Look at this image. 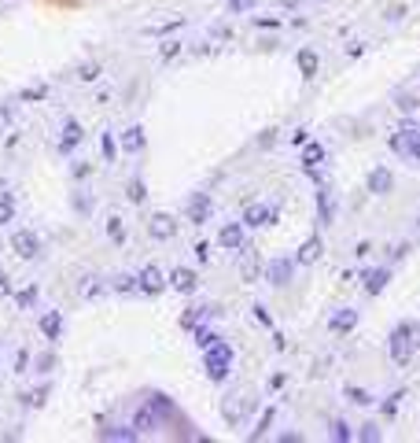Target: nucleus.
Returning a JSON list of instances; mask_svg holds the SVG:
<instances>
[{"label": "nucleus", "instance_id": "nucleus-53", "mask_svg": "<svg viewBox=\"0 0 420 443\" xmlns=\"http://www.w3.org/2000/svg\"><path fill=\"white\" fill-rule=\"evenodd\" d=\"M398 399H402V392H394V395L387 399V403H384V414H394V410H398Z\"/></svg>", "mask_w": 420, "mask_h": 443}, {"label": "nucleus", "instance_id": "nucleus-35", "mask_svg": "<svg viewBox=\"0 0 420 443\" xmlns=\"http://www.w3.org/2000/svg\"><path fill=\"white\" fill-rule=\"evenodd\" d=\"M48 384H41V388H34V392H26V395H22V403H26V407H44V399H48Z\"/></svg>", "mask_w": 420, "mask_h": 443}, {"label": "nucleus", "instance_id": "nucleus-17", "mask_svg": "<svg viewBox=\"0 0 420 443\" xmlns=\"http://www.w3.org/2000/svg\"><path fill=\"white\" fill-rule=\"evenodd\" d=\"M332 332H336V337H343V332H354V325H358V310L354 307H343V310H336V314H332Z\"/></svg>", "mask_w": 420, "mask_h": 443}, {"label": "nucleus", "instance_id": "nucleus-59", "mask_svg": "<svg viewBox=\"0 0 420 443\" xmlns=\"http://www.w3.org/2000/svg\"><path fill=\"white\" fill-rule=\"evenodd\" d=\"M8 115H11V111H8V107H0V122H4Z\"/></svg>", "mask_w": 420, "mask_h": 443}, {"label": "nucleus", "instance_id": "nucleus-7", "mask_svg": "<svg viewBox=\"0 0 420 443\" xmlns=\"http://www.w3.org/2000/svg\"><path fill=\"white\" fill-rule=\"evenodd\" d=\"M170 288L173 292H181V296H192L195 288H199V277H195V270H188V266H177V270H170Z\"/></svg>", "mask_w": 420, "mask_h": 443}, {"label": "nucleus", "instance_id": "nucleus-11", "mask_svg": "<svg viewBox=\"0 0 420 443\" xmlns=\"http://www.w3.org/2000/svg\"><path fill=\"white\" fill-rule=\"evenodd\" d=\"M210 196L207 192H192V199H188V222H195V226H203V222L210 218Z\"/></svg>", "mask_w": 420, "mask_h": 443}, {"label": "nucleus", "instance_id": "nucleus-25", "mask_svg": "<svg viewBox=\"0 0 420 443\" xmlns=\"http://www.w3.org/2000/svg\"><path fill=\"white\" fill-rule=\"evenodd\" d=\"M243 252H247V255H243V262H240V274H243V281H255L258 270H262V262H258V255L251 248H243Z\"/></svg>", "mask_w": 420, "mask_h": 443}, {"label": "nucleus", "instance_id": "nucleus-42", "mask_svg": "<svg viewBox=\"0 0 420 443\" xmlns=\"http://www.w3.org/2000/svg\"><path fill=\"white\" fill-rule=\"evenodd\" d=\"M115 292H137V277H129V274L115 277Z\"/></svg>", "mask_w": 420, "mask_h": 443}, {"label": "nucleus", "instance_id": "nucleus-50", "mask_svg": "<svg viewBox=\"0 0 420 443\" xmlns=\"http://www.w3.org/2000/svg\"><path fill=\"white\" fill-rule=\"evenodd\" d=\"M195 259H199V262H207V259H210V244L199 240V244H195Z\"/></svg>", "mask_w": 420, "mask_h": 443}, {"label": "nucleus", "instance_id": "nucleus-48", "mask_svg": "<svg viewBox=\"0 0 420 443\" xmlns=\"http://www.w3.org/2000/svg\"><path fill=\"white\" fill-rule=\"evenodd\" d=\"M181 26V19H173V22H163V26H151L148 34H170V30H177Z\"/></svg>", "mask_w": 420, "mask_h": 443}, {"label": "nucleus", "instance_id": "nucleus-36", "mask_svg": "<svg viewBox=\"0 0 420 443\" xmlns=\"http://www.w3.org/2000/svg\"><path fill=\"white\" fill-rule=\"evenodd\" d=\"M347 399H350V403H358V407H372V403H376V399H372L365 388H358V384L347 388Z\"/></svg>", "mask_w": 420, "mask_h": 443}, {"label": "nucleus", "instance_id": "nucleus-60", "mask_svg": "<svg viewBox=\"0 0 420 443\" xmlns=\"http://www.w3.org/2000/svg\"><path fill=\"white\" fill-rule=\"evenodd\" d=\"M416 229H420V222H416Z\"/></svg>", "mask_w": 420, "mask_h": 443}, {"label": "nucleus", "instance_id": "nucleus-28", "mask_svg": "<svg viewBox=\"0 0 420 443\" xmlns=\"http://www.w3.org/2000/svg\"><path fill=\"white\" fill-rule=\"evenodd\" d=\"M328 436L336 439V443H350V439H354V429L347 425L343 417H336V421H332V432H328Z\"/></svg>", "mask_w": 420, "mask_h": 443}, {"label": "nucleus", "instance_id": "nucleus-4", "mask_svg": "<svg viewBox=\"0 0 420 443\" xmlns=\"http://www.w3.org/2000/svg\"><path fill=\"white\" fill-rule=\"evenodd\" d=\"M166 284L170 281H166V274L159 270V266H144V270L137 274V292H144V296H159Z\"/></svg>", "mask_w": 420, "mask_h": 443}, {"label": "nucleus", "instance_id": "nucleus-2", "mask_svg": "<svg viewBox=\"0 0 420 443\" xmlns=\"http://www.w3.org/2000/svg\"><path fill=\"white\" fill-rule=\"evenodd\" d=\"M413 347H416V329L409 322H398L391 329V340H387V351H391V362L394 366H406L413 359Z\"/></svg>", "mask_w": 420, "mask_h": 443}, {"label": "nucleus", "instance_id": "nucleus-52", "mask_svg": "<svg viewBox=\"0 0 420 443\" xmlns=\"http://www.w3.org/2000/svg\"><path fill=\"white\" fill-rule=\"evenodd\" d=\"M0 296H11V277L0 270Z\"/></svg>", "mask_w": 420, "mask_h": 443}, {"label": "nucleus", "instance_id": "nucleus-55", "mask_svg": "<svg viewBox=\"0 0 420 443\" xmlns=\"http://www.w3.org/2000/svg\"><path fill=\"white\" fill-rule=\"evenodd\" d=\"M398 107H402V111H413L416 100H413V96H398Z\"/></svg>", "mask_w": 420, "mask_h": 443}, {"label": "nucleus", "instance_id": "nucleus-3", "mask_svg": "<svg viewBox=\"0 0 420 443\" xmlns=\"http://www.w3.org/2000/svg\"><path fill=\"white\" fill-rule=\"evenodd\" d=\"M11 252H15L19 259H37V255H41L37 233H34V229H15V233H11Z\"/></svg>", "mask_w": 420, "mask_h": 443}, {"label": "nucleus", "instance_id": "nucleus-40", "mask_svg": "<svg viewBox=\"0 0 420 443\" xmlns=\"http://www.w3.org/2000/svg\"><path fill=\"white\" fill-rule=\"evenodd\" d=\"M78 78H81V81L100 78V63H81V66H78Z\"/></svg>", "mask_w": 420, "mask_h": 443}, {"label": "nucleus", "instance_id": "nucleus-38", "mask_svg": "<svg viewBox=\"0 0 420 443\" xmlns=\"http://www.w3.org/2000/svg\"><path fill=\"white\" fill-rule=\"evenodd\" d=\"M34 299H37V288H34V284H30V288H22V292H15V303H19L22 310H30Z\"/></svg>", "mask_w": 420, "mask_h": 443}, {"label": "nucleus", "instance_id": "nucleus-57", "mask_svg": "<svg viewBox=\"0 0 420 443\" xmlns=\"http://www.w3.org/2000/svg\"><path fill=\"white\" fill-rule=\"evenodd\" d=\"M292 144H306V129H295L292 133Z\"/></svg>", "mask_w": 420, "mask_h": 443}, {"label": "nucleus", "instance_id": "nucleus-27", "mask_svg": "<svg viewBox=\"0 0 420 443\" xmlns=\"http://www.w3.org/2000/svg\"><path fill=\"white\" fill-rule=\"evenodd\" d=\"M15 222V199L11 192H0V226H11Z\"/></svg>", "mask_w": 420, "mask_h": 443}, {"label": "nucleus", "instance_id": "nucleus-26", "mask_svg": "<svg viewBox=\"0 0 420 443\" xmlns=\"http://www.w3.org/2000/svg\"><path fill=\"white\" fill-rule=\"evenodd\" d=\"M273 421H277V407H265V410H262V417H258V425H255V432H251V439H262L265 432H270Z\"/></svg>", "mask_w": 420, "mask_h": 443}, {"label": "nucleus", "instance_id": "nucleus-9", "mask_svg": "<svg viewBox=\"0 0 420 443\" xmlns=\"http://www.w3.org/2000/svg\"><path fill=\"white\" fill-rule=\"evenodd\" d=\"M365 185H369V192H372V196H387V192L394 189V174H391L387 166H372Z\"/></svg>", "mask_w": 420, "mask_h": 443}, {"label": "nucleus", "instance_id": "nucleus-51", "mask_svg": "<svg viewBox=\"0 0 420 443\" xmlns=\"http://www.w3.org/2000/svg\"><path fill=\"white\" fill-rule=\"evenodd\" d=\"M255 26H262V30H277L280 19H255Z\"/></svg>", "mask_w": 420, "mask_h": 443}, {"label": "nucleus", "instance_id": "nucleus-16", "mask_svg": "<svg viewBox=\"0 0 420 443\" xmlns=\"http://www.w3.org/2000/svg\"><path fill=\"white\" fill-rule=\"evenodd\" d=\"M41 337L52 340V344L63 337V314H59V310H44V314H41Z\"/></svg>", "mask_w": 420, "mask_h": 443}, {"label": "nucleus", "instance_id": "nucleus-34", "mask_svg": "<svg viewBox=\"0 0 420 443\" xmlns=\"http://www.w3.org/2000/svg\"><path fill=\"white\" fill-rule=\"evenodd\" d=\"M391 151L402 155V159H409V137H406V129H398L394 137H391Z\"/></svg>", "mask_w": 420, "mask_h": 443}, {"label": "nucleus", "instance_id": "nucleus-8", "mask_svg": "<svg viewBox=\"0 0 420 443\" xmlns=\"http://www.w3.org/2000/svg\"><path fill=\"white\" fill-rule=\"evenodd\" d=\"M247 410H255L251 395H229V399H225V407H221V414H225V421H229V425H240V421H243V414H247Z\"/></svg>", "mask_w": 420, "mask_h": 443}, {"label": "nucleus", "instance_id": "nucleus-44", "mask_svg": "<svg viewBox=\"0 0 420 443\" xmlns=\"http://www.w3.org/2000/svg\"><path fill=\"white\" fill-rule=\"evenodd\" d=\"M258 4V0H229V11H236V15H243V11H251Z\"/></svg>", "mask_w": 420, "mask_h": 443}, {"label": "nucleus", "instance_id": "nucleus-24", "mask_svg": "<svg viewBox=\"0 0 420 443\" xmlns=\"http://www.w3.org/2000/svg\"><path fill=\"white\" fill-rule=\"evenodd\" d=\"M207 314H217V307H192V310H185V314H181V325H185V329H195Z\"/></svg>", "mask_w": 420, "mask_h": 443}, {"label": "nucleus", "instance_id": "nucleus-54", "mask_svg": "<svg viewBox=\"0 0 420 443\" xmlns=\"http://www.w3.org/2000/svg\"><path fill=\"white\" fill-rule=\"evenodd\" d=\"M74 207H78L81 214H88V196H81V192H78V196H74Z\"/></svg>", "mask_w": 420, "mask_h": 443}, {"label": "nucleus", "instance_id": "nucleus-1", "mask_svg": "<svg viewBox=\"0 0 420 443\" xmlns=\"http://www.w3.org/2000/svg\"><path fill=\"white\" fill-rule=\"evenodd\" d=\"M203 369L214 384H225L229 381V369H232V347L225 340H217L203 351Z\"/></svg>", "mask_w": 420, "mask_h": 443}, {"label": "nucleus", "instance_id": "nucleus-31", "mask_svg": "<svg viewBox=\"0 0 420 443\" xmlns=\"http://www.w3.org/2000/svg\"><path fill=\"white\" fill-rule=\"evenodd\" d=\"M100 148H103V163H115L118 159V144L111 133H100Z\"/></svg>", "mask_w": 420, "mask_h": 443}, {"label": "nucleus", "instance_id": "nucleus-15", "mask_svg": "<svg viewBox=\"0 0 420 443\" xmlns=\"http://www.w3.org/2000/svg\"><path fill=\"white\" fill-rule=\"evenodd\" d=\"M317 218H321V226H332V222H336V199H332L328 185L317 189Z\"/></svg>", "mask_w": 420, "mask_h": 443}, {"label": "nucleus", "instance_id": "nucleus-33", "mask_svg": "<svg viewBox=\"0 0 420 443\" xmlns=\"http://www.w3.org/2000/svg\"><path fill=\"white\" fill-rule=\"evenodd\" d=\"M126 196L133 199V204H144V199H148V189H144V181H140V177H133V181L126 185Z\"/></svg>", "mask_w": 420, "mask_h": 443}, {"label": "nucleus", "instance_id": "nucleus-21", "mask_svg": "<svg viewBox=\"0 0 420 443\" xmlns=\"http://www.w3.org/2000/svg\"><path fill=\"white\" fill-rule=\"evenodd\" d=\"M321 163H324V144L306 141V148H302V170H314V166H321Z\"/></svg>", "mask_w": 420, "mask_h": 443}, {"label": "nucleus", "instance_id": "nucleus-49", "mask_svg": "<svg viewBox=\"0 0 420 443\" xmlns=\"http://www.w3.org/2000/svg\"><path fill=\"white\" fill-rule=\"evenodd\" d=\"M71 174L78 177V181H85V177L93 174V166H88V163H74V170H71Z\"/></svg>", "mask_w": 420, "mask_h": 443}, {"label": "nucleus", "instance_id": "nucleus-47", "mask_svg": "<svg viewBox=\"0 0 420 443\" xmlns=\"http://www.w3.org/2000/svg\"><path fill=\"white\" fill-rule=\"evenodd\" d=\"M255 322H258V325H273V318H270V310H265L262 303H255Z\"/></svg>", "mask_w": 420, "mask_h": 443}, {"label": "nucleus", "instance_id": "nucleus-10", "mask_svg": "<svg viewBox=\"0 0 420 443\" xmlns=\"http://www.w3.org/2000/svg\"><path fill=\"white\" fill-rule=\"evenodd\" d=\"M133 429H137L140 436H148V432H155V429H163V417L151 410V403H144L137 414H133Z\"/></svg>", "mask_w": 420, "mask_h": 443}, {"label": "nucleus", "instance_id": "nucleus-32", "mask_svg": "<svg viewBox=\"0 0 420 443\" xmlns=\"http://www.w3.org/2000/svg\"><path fill=\"white\" fill-rule=\"evenodd\" d=\"M44 96H48V85H26V89L19 93V100H26V104H37V100H44Z\"/></svg>", "mask_w": 420, "mask_h": 443}, {"label": "nucleus", "instance_id": "nucleus-23", "mask_svg": "<svg viewBox=\"0 0 420 443\" xmlns=\"http://www.w3.org/2000/svg\"><path fill=\"white\" fill-rule=\"evenodd\" d=\"M100 439H122V443H133V439H140L137 429H126V425H115V429H100Z\"/></svg>", "mask_w": 420, "mask_h": 443}, {"label": "nucleus", "instance_id": "nucleus-13", "mask_svg": "<svg viewBox=\"0 0 420 443\" xmlns=\"http://www.w3.org/2000/svg\"><path fill=\"white\" fill-rule=\"evenodd\" d=\"M217 244H221V248H229V252H240L243 248V222H229V226H221Z\"/></svg>", "mask_w": 420, "mask_h": 443}, {"label": "nucleus", "instance_id": "nucleus-45", "mask_svg": "<svg viewBox=\"0 0 420 443\" xmlns=\"http://www.w3.org/2000/svg\"><path fill=\"white\" fill-rule=\"evenodd\" d=\"M402 15H409V8H406V4H391V8H387V22H398Z\"/></svg>", "mask_w": 420, "mask_h": 443}, {"label": "nucleus", "instance_id": "nucleus-20", "mask_svg": "<svg viewBox=\"0 0 420 443\" xmlns=\"http://www.w3.org/2000/svg\"><path fill=\"white\" fill-rule=\"evenodd\" d=\"M387 281H391L387 266H380V270H369V274H365V292H369V296H380L384 288H387Z\"/></svg>", "mask_w": 420, "mask_h": 443}, {"label": "nucleus", "instance_id": "nucleus-12", "mask_svg": "<svg viewBox=\"0 0 420 443\" xmlns=\"http://www.w3.org/2000/svg\"><path fill=\"white\" fill-rule=\"evenodd\" d=\"M148 233H151L155 240H170V237L177 233V218H173V214H151Z\"/></svg>", "mask_w": 420, "mask_h": 443}, {"label": "nucleus", "instance_id": "nucleus-5", "mask_svg": "<svg viewBox=\"0 0 420 443\" xmlns=\"http://www.w3.org/2000/svg\"><path fill=\"white\" fill-rule=\"evenodd\" d=\"M277 214H280V211H277L273 204H251L247 211H243V226H255V229H258V226H273Z\"/></svg>", "mask_w": 420, "mask_h": 443}, {"label": "nucleus", "instance_id": "nucleus-46", "mask_svg": "<svg viewBox=\"0 0 420 443\" xmlns=\"http://www.w3.org/2000/svg\"><path fill=\"white\" fill-rule=\"evenodd\" d=\"M177 52H181V41H166V44H163V52H159V56H163V59H173Z\"/></svg>", "mask_w": 420, "mask_h": 443}, {"label": "nucleus", "instance_id": "nucleus-14", "mask_svg": "<svg viewBox=\"0 0 420 443\" xmlns=\"http://www.w3.org/2000/svg\"><path fill=\"white\" fill-rule=\"evenodd\" d=\"M81 137H85L81 122H78V119H66V122H63V137H59V151H63V155L74 151V148L81 144Z\"/></svg>", "mask_w": 420, "mask_h": 443}, {"label": "nucleus", "instance_id": "nucleus-37", "mask_svg": "<svg viewBox=\"0 0 420 443\" xmlns=\"http://www.w3.org/2000/svg\"><path fill=\"white\" fill-rule=\"evenodd\" d=\"M406 129V137H409V159L420 163V129L416 126H402Z\"/></svg>", "mask_w": 420, "mask_h": 443}, {"label": "nucleus", "instance_id": "nucleus-22", "mask_svg": "<svg viewBox=\"0 0 420 443\" xmlns=\"http://www.w3.org/2000/svg\"><path fill=\"white\" fill-rule=\"evenodd\" d=\"M317 66H321V59H317L314 49H299V71H302L306 81H309V78H317Z\"/></svg>", "mask_w": 420, "mask_h": 443}, {"label": "nucleus", "instance_id": "nucleus-39", "mask_svg": "<svg viewBox=\"0 0 420 443\" xmlns=\"http://www.w3.org/2000/svg\"><path fill=\"white\" fill-rule=\"evenodd\" d=\"M358 439H365V443H376V439H380V425H376V421H365V425H362V432H358Z\"/></svg>", "mask_w": 420, "mask_h": 443}, {"label": "nucleus", "instance_id": "nucleus-18", "mask_svg": "<svg viewBox=\"0 0 420 443\" xmlns=\"http://www.w3.org/2000/svg\"><path fill=\"white\" fill-rule=\"evenodd\" d=\"M324 255V240L314 233V237H309L306 244H302V248H299V255H295V262H302V266H309V262H317Z\"/></svg>", "mask_w": 420, "mask_h": 443}, {"label": "nucleus", "instance_id": "nucleus-43", "mask_svg": "<svg viewBox=\"0 0 420 443\" xmlns=\"http://www.w3.org/2000/svg\"><path fill=\"white\" fill-rule=\"evenodd\" d=\"M26 366H30V351L19 347V354H15V373H26Z\"/></svg>", "mask_w": 420, "mask_h": 443}, {"label": "nucleus", "instance_id": "nucleus-6", "mask_svg": "<svg viewBox=\"0 0 420 443\" xmlns=\"http://www.w3.org/2000/svg\"><path fill=\"white\" fill-rule=\"evenodd\" d=\"M295 274V259H273L270 266H265V281H270L273 288H284L287 281H292Z\"/></svg>", "mask_w": 420, "mask_h": 443}, {"label": "nucleus", "instance_id": "nucleus-29", "mask_svg": "<svg viewBox=\"0 0 420 443\" xmlns=\"http://www.w3.org/2000/svg\"><path fill=\"white\" fill-rule=\"evenodd\" d=\"M192 332H195V347H199V351H207L210 344H217V340H221L217 332H210V329H203V325H195Z\"/></svg>", "mask_w": 420, "mask_h": 443}, {"label": "nucleus", "instance_id": "nucleus-19", "mask_svg": "<svg viewBox=\"0 0 420 443\" xmlns=\"http://www.w3.org/2000/svg\"><path fill=\"white\" fill-rule=\"evenodd\" d=\"M144 144H148V137H144V126H129V129L122 133V151L137 155V151H144Z\"/></svg>", "mask_w": 420, "mask_h": 443}, {"label": "nucleus", "instance_id": "nucleus-41", "mask_svg": "<svg viewBox=\"0 0 420 443\" xmlns=\"http://www.w3.org/2000/svg\"><path fill=\"white\" fill-rule=\"evenodd\" d=\"M52 366H56V351L37 354V373H52Z\"/></svg>", "mask_w": 420, "mask_h": 443}, {"label": "nucleus", "instance_id": "nucleus-58", "mask_svg": "<svg viewBox=\"0 0 420 443\" xmlns=\"http://www.w3.org/2000/svg\"><path fill=\"white\" fill-rule=\"evenodd\" d=\"M280 4H284V8H295V4H299V0H280Z\"/></svg>", "mask_w": 420, "mask_h": 443}, {"label": "nucleus", "instance_id": "nucleus-56", "mask_svg": "<svg viewBox=\"0 0 420 443\" xmlns=\"http://www.w3.org/2000/svg\"><path fill=\"white\" fill-rule=\"evenodd\" d=\"M270 388H273V392L284 388V373H273V377H270Z\"/></svg>", "mask_w": 420, "mask_h": 443}, {"label": "nucleus", "instance_id": "nucleus-30", "mask_svg": "<svg viewBox=\"0 0 420 443\" xmlns=\"http://www.w3.org/2000/svg\"><path fill=\"white\" fill-rule=\"evenodd\" d=\"M107 237L115 240V244H126V226H122V218H118V214H111V218H107Z\"/></svg>", "mask_w": 420, "mask_h": 443}]
</instances>
